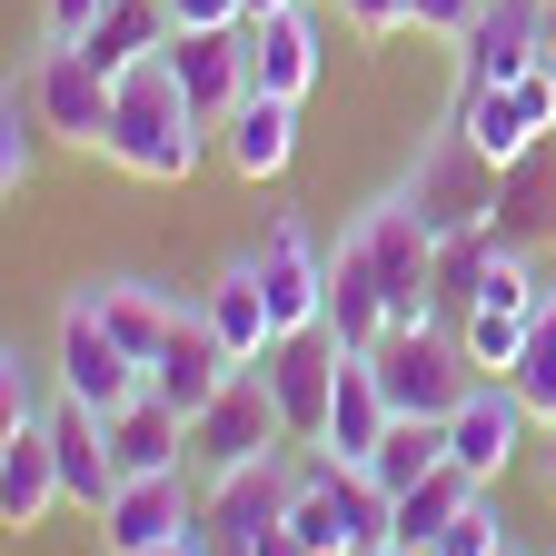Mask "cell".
I'll list each match as a JSON object with an SVG mask.
<instances>
[{
    "label": "cell",
    "instance_id": "6da1fadb",
    "mask_svg": "<svg viewBox=\"0 0 556 556\" xmlns=\"http://www.w3.org/2000/svg\"><path fill=\"white\" fill-rule=\"evenodd\" d=\"M208 139H219V129H208L199 100L169 80V60H139L129 80H119V119H110V150L100 160L129 169V179H150V189H179Z\"/></svg>",
    "mask_w": 556,
    "mask_h": 556
},
{
    "label": "cell",
    "instance_id": "7a4b0ae2",
    "mask_svg": "<svg viewBox=\"0 0 556 556\" xmlns=\"http://www.w3.org/2000/svg\"><path fill=\"white\" fill-rule=\"evenodd\" d=\"M289 536H299L308 556H388V546H397V527H388V497L368 486V467H338V457H318V467L299 477Z\"/></svg>",
    "mask_w": 556,
    "mask_h": 556
},
{
    "label": "cell",
    "instance_id": "3957f363",
    "mask_svg": "<svg viewBox=\"0 0 556 556\" xmlns=\"http://www.w3.org/2000/svg\"><path fill=\"white\" fill-rule=\"evenodd\" d=\"M30 110L40 129L60 139V150H110V119H119V80L90 60V50H70V40H40L30 50Z\"/></svg>",
    "mask_w": 556,
    "mask_h": 556
},
{
    "label": "cell",
    "instance_id": "277c9868",
    "mask_svg": "<svg viewBox=\"0 0 556 556\" xmlns=\"http://www.w3.org/2000/svg\"><path fill=\"white\" fill-rule=\"evenodd\" d=\"M50 368H60V397L70 407H90V417H119L129 397H150V368L129 358V348L100 328V308L70 289V308H60V328H50Z\"/></svg>",
    "mask_w": 556,
    "mask_h": 556
},
{
    "label": "cell",
    "instance_id": "5b68a950",
    "mask_svg": "<svg viewBox=\"0 0 556 556\" xmlns=\"http://www.w3.org/2000/svg\"><path fill=\"white\" fill-rule=\"evenodd\" d=\"M278 447H289V417H278V397H268V368H229V388L189 417V467H199V477L258 467V457H278Z\"/></svg>",
    "mask_w": 556,
    "mask_h": 556
},
{
    "label": "cell",
    "instance_id": "8992f818",
    "mask_svg": "<svg viewBox=\"0 0 556 556\" xmlns=\"http://www.w3.org/2000/svg\"><path fill=\"white\" fill-rule=\"evenodd\" d=\"M368 358H378L397 417H457V397L477 388V368H467V348H457L447 318H428V328H388Z\"/></svg>",
    "mask_w": 556,
    "mask_h": 556
},
{
    "label": "cell",
    "instance_id": "52a82bcc",
    "mask_svg": "<svg viewBox=\"0 0 556 556\" xmlns=\"http://www.w3.org/2000/svg\"><path fill=\"white\" fill-rule=\"evenodd\" d=\"M249 268H258V289H268V318L278 338H299V328H328V249L308 239V219H278L249 239Z\"/></svg>",
    "mask_w": 556,
    "mask_h": 556
},
{
    "label": "cell",
    "instance_id": "ba28073f",
    "mask_svg": "<svg viewBox=\"0 0 556 556\" xmlns=\"http://www.w3.org/2000/svg\"><path fill=\"white\" fill-rule=\"evenodd\" d=\"M189 527H208V477H189V467H160V477H119V497L100 507V546H110V556L169 546V536H189Z\"/></svg>",
    "mask_w": 556,
    "mask_h": 556
},
{
    "label": "cell",
    "instance_id": "9c48e42d",
    "mask_svg": "<svg viewBox=\"0 0 556 556\" xmlns=\"http://www.w3.org/2000/svg\"><path fill=\"white\" fill-rule=\"evenodd\" d=\"M299 477H308V467H299V447H278V457H258V467L208 477V536H219V556H239V546H258V536L289 527Z\"/></svg>",
    "mask_w": 556,
    "mask_h": 556
},
{
    "label": "cell",
    "instance_id": "30bf717a",
    "mask_svg": "<svg viewBox=\"0 0 556 556\" xmlns=\"http://www.w3.org/2000/svg\"><path fill=\"white\" fill-rule=\"evenodd\" d=\"M527 428H536V407L517 397V378H477L447 417V467H467L477 486H497L517 457H527Z\"/></svg>",
    "mask_w": 556,
    "mask_h": 556
},
{
    "label": "cell",
    "instance_id": "8fae6325",
    "mask_svg": "<svg viewBox=\"0 0 556 556\" xmlns=\"http://www.w3.org/2000/svg\"><path fill=\"white\" fill-rule=\"evenodd\" d=\"M397 189L417 199V219H428L438 239H447V229H477V219H497V169H486L467 139H457V119L428 139V160H417Z\"/></svg>",
    "mask_w": 556,
    "mask_h": 556
},
{
    "label": "cell",
    "instance_id": "7c38bea8",
    "mask_svg": "<svg viewBox=\"0 0 556 556\" xmlns=\"http://www.w3.org/2000/svg\"><path fill=\"white\" fill-rule=\"evenodd\" d=\"M338 358L348 348L328 338V328H299V338H278L268 348V397H278V417H289V447H318L328 438V388H338Z\"/></svg>",
    "mask_w": 556,
    "mask_h": 556
},
{
    "label": "cell",
    "instance_id": "4fadbf2b",
    "mask_svg": "<svg viewBox=\"0 0 556 556\" xmlns=\"http://www.w3.org/2000/svg\"><path fill=\"white\" fill-rule=\"evenodd\" d=\"M536 60H546L536 0H477V21L457 30V90H507Z\"/></svg>",
    "mask_w": 556,
    "mask_h": 556
},
{
    "label": "cell",
    "instance_id": "5bb4252c",
    "mask_svg": "<svg viewBox=\"0 0 556 556\" xmlns=\"http://www.w3.org/2000/svg\"><path fill=\"white\" fill-rule=\"evenodd\" d=\"M328 70V40L308 21V0H289V11H258L249 21V90H278V100H308Z\"/></svg>",
    "mask_w": 556,
    "mask_h": 556
},
{
    "label": "cell",
    "instance_id": "9a60e30c",
    "mask_svg": "<svg viewBox=\"0 0 556 556\" xmlns=\"http://www.w3.org/2000/svg\"><path fill=\"white\" fill-rule=\"evenodd\" d=\"M388 428H397L388 378H378V358H358V348H348V358H338V388H328V438H318V457H338V467H368Z\"/></svg>",
    "mask_w": 556,
    "mask_h": 556
},
{
    "label": "cell",
    "instance_id": "2e32d148",
    "mask_svg": "<svg viewBox=\"0 0 556 556\" xmlns=\"http://www.w3.org/2000/svg\"><path fill=\"white\" fill-rule=\"evenodd\" d=\"M229 368H239V358L219 348V328H208V318H199V299H189V308H179V328H169V348L150 358V397H169L179 417H199L208 397L229 388Z\"/></svg>",
    "mask_w": 556,
    "mask_h": 556
},
{
    "label": "cell",
    "instance_id": "e0dca14e",
    "mask_svg": "<svg viewBox=\"0 0 556 556\" xmlns=\"http://www.w3.org/2000/svg\"><path fill=\"white\" fill-rule=\"evenodd\" d=\"M219 160L258 189V179H289L299 160V100H278V90H249L229 119H219Z\"/></svg>",
    "mask_w": 556,
    "mask_h": 556
},
{
    "label": "cell",
    "instance_id": "ac0fdd59",
    "mask_svg": "<svg viewBox=\"0 0 556 556\" xmlns=\"http://www.w3.org/2000/svg\"><path fill=\"white\" fill-rule=\"evenodd\" d=\"M50 507H70L50 428H0V527L30 536V527H50Z\"/></svg>",
    "mask_w": 556,
    "mask_h": 556
},
{
    "label": "cell",
    "instance_id": "d6986e66",
    "mask_svg": "<svg viewBox=\"0 0 556 556\" xmlns=\"http://www.w3.org/2000/svg\"><path fill=\"white\" fill-rule=\"evenodd\" d=\"M328 338H338V348H358V358L388 338V289H378V258H368L358 229L328 249Z\"/></svg>",
    "mask_w": 556,
    "mask_h": 556
},
{
    "label": "cell",
    "instance_id": "ffe728a7",
    "mask_svg": "<svg viewBox=\"0 0 556 556\" xmlns=\"http://www.w3.org/2000/svg\"><path fill=\"white\" fill-rule=\"evenodd\" d=\"M199 318L219 328V348H229L239 368H258L268 348H278V318H268V289H258L249 249H239V258H229V268H219V278H208V289H199Z\"/></svg>",
    "mask_w": 556,
    "mask_h": 556
},
{
    "label": "cell",
    "instance_id": "44dd1931",
    "mask_svg": "<svg viewBox=\"0 0 556 556\" xmlns=\"http://www.w3.org/2000/svg\"><path fill=\"white\" fill-rule=\"evenodd\" d=\"M80 299L100 308V328L129 348L139 368H150L160 348H169V328H179V308H189V299H169V289H160V278H90Z\"/></svg>",
    "mask_w": 556,
    "mask_h": 556
},
{
    "label": "cell",
    "instance_id": "7402d4cb",
    "mask_svg": "<svg viewBox=\"0 0 556 556\" xmlns=\"http://www.w3.org/2000/svg\"><path fill=\"white\" fill-rule=\"evenodd\" d=\"M110 428V467L119 477H160V467H189V417L169 397H129L119 417H100Z\"/></svg>",
    "mask_w": 556,
    "mask_h": 556
},
{
    "label": "cell",
    "instance_id": "603a6c76",
    "mask_svg": "<svg viewBox=\"0 0 556 556\" xmlns=\"http://www.w3.org/2000/svg\"><path fill=\"white\" fill-rule=\"evenodd\" d=\"M50 447H60V486H70V507H90V517H100V507L119 497L110 428H100L90 407H70V397H60V407H50Z\"/></svg>",
    "mask_w": 556,
    "mask_h": 556
},
{
    "label": "cell",
    "instance_id": "cb8c5ba5",
    "mask_svg": "<svg viewBox=\"0 0 556 556\" xmlns=\"http://www.w3.org/2000/svg\"><path fill=\"white\" fill-rule=\"evenodd\" d=\"M80 50L110 70V80H129L139 60H160V50H169V0H110V11H100V30H90Z\"/></svg>",
    "mask_w": 556,
    "mask_h": 556
},
{
    "label": "cell",
    "instance_id": "d4e9b609",
    "mask_svg": "<svg viewBox=\"0 0 556 556\" xmlns=\"http://www.w3.org/2000/svg\"><path fill=\"white\" fill-rule=\"evenodd\" d=\"M457 139H467V150L486 160V169H517V160H536V129L517 119V100L507 90H457Z\"/></svg>",
    "mask_w": 556,
    "mask_h": 556
},
{
    "label": "cell",
    "instance_id": "484cf974",
    "mask_svg": "<svg viewBox=\"0 0 556 556\" xmlns=\"http://www.w3.org/2000/svg\"><path fill=\"white\" fill-rule=\"evenodd\" d=\"M467 497H486V486H477L467 467H438V477H417L407 497H388V527H397V546H407V556H428V546H438V527H447Z\"/></svg>",
    "mask_w": 556,
    "mask_h": 556
},
{
    "label": "cell",
    "instance_id": "4316f807",
    "mask_svg": "<svg viewBox=\"0 0 556 556\" xmlns=\"http://www.w3.org/2000/svg\"><path fill=\"white\" fill-rule=\"evenodd\" d=\"M438 467H447V417H397L378 438V457H368V486L378 497H407V486L438 477Z\"/></svg>",
    "mask_w": 556,
    "mask_h": 556
},
{
    "label": "cell",
    "instance_id": "83f0119b",
    "mask_svg": "<svg viewBox=\"0 0 556 556\" xmlns=\"http://www.w3.org/2000/svg\"><path fill=\"white\" fill-rule=\"evenodd\" d=\"M50 407H60V368L11 338L0 348V428H50Z\"/></svg>",
    "mask_w": 556,
    "mask_h": 556
},
{
    "label": "cell",
    "instance_id": "f1b7e54d",
    "mask_svg": "<svg viewBox=\"0 0 556 556\" xmlns=\"http://www.w3.org/2000/svg\"><path fill=\"white\" fill-rule=\"evenodd\" d=\"M527 328H536V308H486V299H477V308L457 318V348H467L477 378H507V368L527 358Z\"/></svg>",
    "mask_w": 556,
    "mask_h": 556
},
{
    "label": "cell",
    "instance_id": "f546056e",
    "mask_svg": "<svg viewBox=\"0 0 556 556\" xmlns=\"http://www.w3.org/2000/svg\"><path fill=\"white\" fill-rule=\"evenodd\" d=\"M517 397L536 407V428H556V278H546V299H536V328H527V358L507 368Z\"/></svg>",
    "mask_w": 556,
    "mask_h": 556
},
{
    "label": "cell",
    "instance_id": "4dcf8cb0",
    "mask_svg": "<svg viewBox=\"0 0 556 556\" xmlns=\"http://www.w3.org/2000/svg\"><path fill=\"white\" fill-rule=\"evenodd\" d=\"M40 139H50V129H40L30 90H11V100H0V189H11V199L40 179Z\"/></svg>",
    "mask_w": 556,
    "mask_h": 556
},
{
    "label": "cell",
    "instance_id": "1f68e13d",
    "mask_svg": "<svg viewBox=\"0 0 556 556\" xmlns=\"http://www.w3.org/2000/svg\"><path fill=\"white\" fill-rule=\"evenodd\" d=\"M536 229H546V179H536V160H517L497 179V239L507 249H536Z\"/></svg>",
    "mask_w": 556,
    "mask_h": 556
},
{
    "label": "cell",
    "instance_id": "d6a6232c",
    "mask_svg": "<svg viewBox=\"0 0 556 556\" xmlns=\"http://www.w3.org/2000/svg\"><path fill=\"white\" fill-rule=\"evenodd\" d=\"M497 546H507V517H497V486H486V497H467V507L438 527L428 556H497Z\"/></svg>",
    "mask_w": 556,
    "mask_h": 556
},
{
    "label": "cell",
    "instance_id": "836d02e7",
    "mask_svg": "<svg viewBox=\"0 0 556 556\" xmlns=\"http://www.w3.org/2000/svg\"><path fill=\"white\" fill-rule=\"evenodd\" d=\"M507 100H517V119L546 139L556 129V60H536V70H517V80H507Z\"/></svg>",
    "mask_w": 556,
    "mask_h": 556
},
{
    "label": "cell",
    "instance_id": "e575fe53",
    "mask_svg": "<svg viewBox=\"0 0 556 556\" xmlns=\"http://www.w3.org/2000/svg\"><path fill=\"white\" fill-rule=\"evenodd\" d=\"M100 11H110V0H40V40H70V50H80L100 30Z\"/></svg>",
    "mask_w": 556,
    "mask_h": 556
},
{
    "label": "cell",
    "instance_id": "d590c367",
    "mask_svg": "<svg viewBox=\"0 0 556 556\" xmlns=\"http://www.w3.org/2000/svg\"><path fill=\"white\" fill-rule=\"evenodd\" d=\"M169 30H249V0H169Z\"/></svg>",
    "mask_w": 556,
    "mask_h": 556
},
{
    "label": "cell",
    "instance_id": "8d00e7d4",
    "mask_svg": "<svg viewBox=\"0 0 556 556\" xmlns=\"http://www.w3.org/2000/svg\"><path fill=\"white\" fill-rule=\"evenodd\" d=\"M477 21V0H407V30H428V40H457Z\"/></svg>",
    "mask_w": 556,
    "mask_h": 556
},
{
    "label": "cell",
    "instance_id": "74e56055",
    "mask_svg": "<svg viewBox=\"0 0 556 556\" xmlns=\"http://www.w3.org/2000/svg\"><path fill=\"white\" fill-rule=\"evenodd\" d=\"M348 21H358V40H388V30H407V0H338Z\"/></svg>",
    "mask_w": 556,
    "mask_h": 556
},
{
    "label": "cell",
    "instance_id": "f35d334b",
    "mask_svg": "<svg viewBox=\"0 0 556 556\" xmlns=\"http://www.w3.org/2000/svg\"><path fill=\"white\" fill-rule=\"evenodd\" d=\"M139 556H219V536H208V527H189V536H169V546H139Z\"/></svg>",
    "mask_w": 556,
    "mask_h": 556
},
{
    "label": "cell",
    "instance_id": "ab89813d",
    "mask_svg": "<svg viewBox=\"0 0 556 556\" xmlns=\"http://www.w3.org/2000/svg\"><path fill=\"white\" fill-rule=\"evenodd\" d=\"M239 556H308V546H299L289 527H278V536H258V546H239Z\"/></svg>",
    "mask_w": 556,
    "mask_h": 556
},
{
    "label": "cell",
    "instance_id": "60d3db41",
    "mask_svg": "<svg viewBox=\"0 0 556 556\" xmlns=\"http://www.w3.org/2000/svg\"><path fill=\"white\" fill-rule=\"evenodd\" d=\"M536 477H546V497H556V428H546V447H536Z\"/></svg>",
    "mask_w": 556,
    "mask_h": 556
},
{
    "label": "cell",
    "instance_id": "b9f144b4",
    "mask_svg": "<svg viewBox=\"0 0 556 556\" xmlns=\"http://www.w3.org/2000/svg\"><path fill=\"white\" fill-rule=\"evenodd\" d=\"M536 30H546V60H556V0H536Z\"/></svg>",
    "mask_w": 556,
    "mask_h": 556
},
{
    "label": "cell",
    "instance_id": "7bdbcfd3",
    "mask_svg": "<svg viewBox=\"0 0 556 556\" xmlns=\"http://www.w3.org/2000/svg\"><path fill=\"white\" fill-rule=\"evenodd\" d=\"M258 11H289V0H249V21H258Z\"/></svg>",
    "mask_w": 556,
    "mask_h": 556
},
{
    "label": "cell",
    "instance_id": "ee69618b",
    "mask_svg": "<svg viewBox=\"0 0 556 556\" xmlns=\"http://www.w3.org/2000/svg\"><path fill=\"white\" fill-rule=\"evenodd\" d=\"M497 556H517V546H497Z\"/></svg>",
    "mask_w": 556,
    "mask_h": 556
}]
</instances>
